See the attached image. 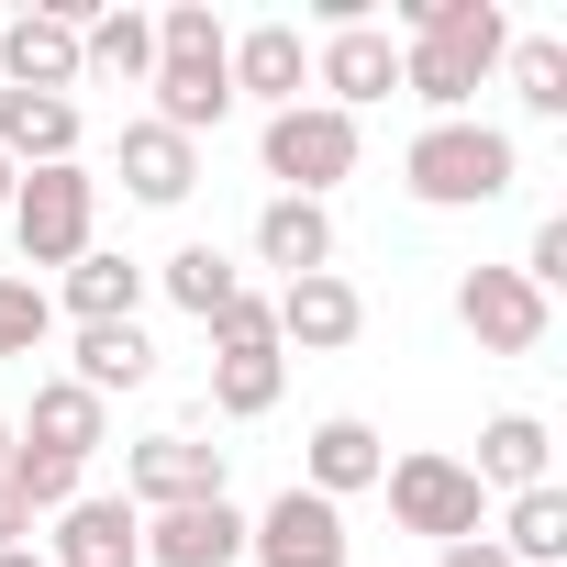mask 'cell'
I'll list each match as a JSON object with an SVG mask.
<instances>
[{
    "instance_id": "obj_13",
    "label": "cell",
    "mask_w": 567,
    "mask_h": 567,
    "mask_svg": "<svg viewBox=\"0 0 567 567\" xmlns=\"http://www.w3.org/2000/svg\"><path fill=\"white\" fill-rule=\"evenodd\" d=\"M0 90L79 101V23L68 12H12V23H0Z\"/></svg>"
},
{
    "instance_id": "obj_8",
    "label": "cell",
    "mask_w": 567,
    "mask_h": 567,
    "mask_svg": "<svg viewBox=\"0 0 567 567\" xmlns=\"http://www.w3.org/2000/svg\"><path fill=\"white\" fill-rule=\"evenodd\" d=\"M456 323L478 334V357H534L545 323H556V301L523 290V267H467L456 278Z\"/></svg>"
},
{
    "instance_id": "obj_10",
    "label": "cell",
    "mask_w": 567,
    "mask_h": 567,
    "mask_svg": "<svg viewBox=\"0 0 567 567\" xmlns=\"http://www.w3.org/2000/svg\"><path fill=\"white\" fill-rule=\"evenodd\" d=\"M312 90H323V112L390 101V90H401V34H390V23H334V34L312 45Z\"/></svg>"
},
{
    "instance_id": "obj_19",
    "label": "cell",
    "mask_w": 567,
    "mask_h": 567,
    "mask_svg": "<svg viewBox=\"0 0 567 567\" xmlns=\"http://www.w3.org/2000/svg\"><path fill=\"white\" fill-rule=\"evenodd\" d=\"M68 379H79L90 401H123V390H145V379H156V334H145V323H79Z\"/></svg>"
},
{
    "instance_id": "obj_23",
    "label": "cell",
    "mask_w": 567,
    "mask_h": 567,
    "mask_svg": "<svg viewBox=\"0 0 567 567\" xmlns=\"http://www.w3.org/2000/svg\"><path fill=\"white\" fill-rule=\"evenodd\" d=\"M0 156H12V167H68L79 156V101L0 90Z\"/></svg>"
},
{
    "instance_id": "obj_21",
    "label": "cell",
    "mask_w": 567,
    "mask_h": 567,
    "mask_svg": "<svg viewBox=\"0 0 567 567\" xmlns=\"http://www.w3.org/2000/svg\"><path fill=\"white\" fill-rule=\"evenodd\" d=\"M467 478H478V489H545V478H556V434H545L534 412H489Z\"/></svg>"
},
{
    "instance_id": "obj_33",
    "label": "cell",
    "mask_w": 567,
    "mask_h": 567,
    "mask_svg": "<svg viewBox=\"0 0 567 567\" xmlns=\"http://www.w3.org/2000/svg\"><path fill=\"white\" fill-rule=\"evenodd\" d=\"M0 545H34V512H23L12 489H0Z\"/></svg>"
},
{
    "instance_id": "obj_30",
    "label": "cell",
    "mask_w": 567,
    "mask_h": 567,
    "mask_svg": "<svg viewBox=\"0 0 567 567\" xmlns=\"http://www.w3.org/2000/svg\"><path fill=\"white\" fill-rule=\"evenodd\" d=\"M56 334V301L34 290V278H0V357H34Z\"/></svg>"
},
{
    "instance_id": "obj_29",
    "label": "cell",
    "mask_w": 567,
    "mask_h": 567,
    "mask_svg": "<svg viewBox=\"0 0 567 567\" xmlns=\"http://www.w3.org/2000/svg\"><path fill=\"white\" fill-rule=\"evenodd\" d=\"M145 23H156V56H223L234 45L212 0H167V12H145Z\"/></svg>"
},
{
    "instance_id": "obj_26",
    "label": "cell",
    "mask_w": 567,
    "mask_h": 567,
    "mask_svg": "<svg viewBox=\"0 0 567 567\" xmlns=\"http://www.w3.org/2000/svg\"><path fill=\"white\" fill-rule=\"evenodd\" d=\"M512 567H567V489L545 478V489H512V512H501V534H489Z\"/></svg>"
},
{
    "instance_id": "obj_17",
    "label": "cell",
    "mask_w": 567,
    "mask_h": 567,
    "mask_svg": "<svg viewBox=\"0 0 567 567\" xmlns=\"http://www.w3.org/2000/svg\"><path fill=\"white\" fill-rule=\"evenodd\" d=\"M12 434L45 445V456H68V467H90V456L112 445V401H90L79 379H34V412H23Z\"/></svg>"
},
{
    "instance_id": "obj_27",
    "label": "cell",
    "mask_w": 567,
    "mask_h": 567,
    "mask_svg": "<svg viewBox=\"0 0 567 567\" xmlns=\"http://www.w3.org/2000/svg\"><path fill=\"white\" fill-rule=\"evenodd\" d=\"M0 489H12L34 523H56V512L90 489V467H68V456H45V445H23V434H12V467H0Z\"/></svg>"
},
{
    "instance_id": "obj_31",
    "label": "cell",
    "mask_w": 567,
    "mask_h": 567,
    "mask_svg": "<svg viewBox=\"0 0 567 567\" xmlns=\"http://www.w3.org/2000/svg\"><path fill=\"white\" fill-rule=\"evenodd\" d=\"M523 290H545V301L567 290V212H545V223H534V245H523Z\"/></svg>"
},
{
    "instance_id": "obj_36",
    "label": "cell",
    "mask_w": 567,
    "mask_h": 567,
    "mask_svg": "<svg viewBox=\"0 0 567 567\" xmlns=\"http://www.w3.org/2000/svg\"><path fill=\"white\" fill-rule=\"evenodd\" d=\"M0 467H12V412H0Z\"/></svg>"
},
{
    "instance_id": "obj_34",
    "label": "cell",
    "mask_w": 567,
    "mask_h": 567,
    "mask_svg": "<svg viewBox=\"0 0 567 567\" xmlns=\"http://www.w3.org/2000/svg\"><path fill=\"white\" fill-rule=\"evenodd\" d=\"M0 567H45V545H0Z\"/></svg>"
},
{
    "instance_id": "obj_15",
    "label": "cell",
    "mask_w": 567,
    "mask_h": 567,
    "mask_svg": "<svg viewBox=\"0 0 567 567\" xmlns=\"http://www.w3.org/2000/svg\"><path fill=\"white\" fill-rule=\"evenodd\" d=\"M156 112L145 123H167L178 145H200V134H223L234 123V79H223V56H156Z\"/></svg>"
},
{
    "instance_id": "obj_14",
    "label": "cell",
    "mask_w": 567,
    "mask_h": 567,
    "mask_svg": "<svg viewBox=\"0 0 567 567\" xmlns=\"http://www.w3.org/2000/svg\"><path fill=\"white\" fill-rule=\"evenodd\" d=\"M390 478V445H379V423H357V412H334V423H312V445H301V489L312 501H357V489H379Z\"/></svg>"
},
{
    "instance_id": "obj_28",
    "label": "cell",
    "mask_w": 567,
    "mask_h": 567,
    "mask_svg": "<svg viewBox=\"0 0 567 567\" xmlns=\"http://www.w3.org/2000/svg\"><path fill=\"white\" fill-rule=\"evenodd\" d=\"M501 68H512V101H523L534 123H567V45H556V34H512Z\"/></svg>"
},
{
    "instance_id": "obj_18",
    "label": "cell",
    "mask_w": 567,
    "mask_h": 567,
    "mask_svg": "<svg viewBox=\"0 0 567 567\" xmlns=\"http://www.w3.org/2000/svg\"><path fill=\"white\" fill-rule=\"evenodd\" d=\"M112 167H123V189H134L145 212H178V200L200 189V145H178L167 123H123V156H112Z\"/></svg>"
},
{
    "instance_id": "obj_7",
    "label": "cell",
    "mask_w": 567,
    "mask_h": 567,
    "mask_svg": "<svg viewBox=\"0 0 567 567\" xmlns=\"http://www.w3.org/2000/svg\"><path fill=\"white\" fill-rule=\"evenodd\" d=\"M245 556H256V567H346V556H357V534H346V512H334V501H312V489L290 478L267 512H245Z\"/></svg>"
},
{
    "instance_id": "obj_22",
    "label": "cell",
    "mask_w": 567,
    "mask_h": 567,
    "mask_svg": "<svg viewBox=\"0 0 567 567\" xmlns=\"http://www.w3.org/2000/svg\"><path fill=\"white\" fill-rule=\"evenodd\" d=\"M145 290H156V267H134V256H112V245H90V256L56 278V301H68L79 323H134Z\"/></svg>"
},
{
    "instance_id": "obj_4",
    "label": "cell",
    "mask_w": 567,
    "mask_h": 567,
    "mask_svg": "<svg viewBox=\"0 0 567 567\" xmlns=\"http://www.w3.org/2000/svg\"><path fill=\"white\" fill-rule=\"evenodd\" d=\"M278 390H290V346H278L267 301L245 290V301L212 323V412H223V423H267Z\"/></svg>"
},
{
    "instance_id": "obj_35",
    "label": "cell",
    "mask_w": 567,
    "mask_h": 567,
    "mask_svg": "<svg viewBox=\"0 0 567 567\" xmlns=\"http://www.w3.org/2000/svg\"><path fill=\"white\" fill-rule=\"evenodd\" d=\"M12 189H23V167H12V156H0V212H12Z\"/></svg>"
},
{
    "instance_id": "obj_5",
    "label": "cell",
    "mask_w": 567,
    "mask_h": 567,
    "mask_svg": "<svg viewBox=\"0 0 567 567\" xmlns=\"http://www.w3.org/2000/svg\"><path fill=\"white\" fill-rule=\"evenodd\" d=\"M390 512H401V534H434V545H467V534H489V489L467 478V456H390Z\"/></svg>"
},
{
    "instance_id": "obj_16",
    "label": "cell",
    "mask_w": 567,
    "mask_h": 567,
    "mask_svg": "<svg viewBox=\"0 0 567 567\" xmlns=\"http://www.w3.org/2000/svg\"><path fill=\"white\" fill-rule=\"evenodd\" d=\"M145 567H245V512L234 501L145 512Z\"/></svg>"
},
{
    "instance_id": "obj_11",
    "label": "cell",
    "mask_w": 567,
    "mask_h": 567,
    "mask_svg": "<svg viewBox=\"0 0 567 567\" xmlns=\"http://www.w3.org/2000/svg\"><path fill=\"white\" fill-rule=\"evenodd\" d=\"M34 545H45V567H145V512L112 489H79L56 512V534H34Z\"/></svg>"
},
{
    "instance_id": "obj_24",
    "label": "cell",
    "mask_w": 567,
    "mask_h": 567,
    "mask_svg": "<svg viewBox=\"0 0 567 567\" xmlns=\"http://www.w3.org/2000/svg\"><path fill=\"white\" fill-rule=\"evenodd\" d=\"M79 79L145 90V79H156V23H145V12H90V23H79Z\"/></svg>"
},
{
    "instance_id": "obj_32",
    "label": "cell",
    "mask_w": 567,
    "mask_h": 567,
    "mask_svg": "<svg viewBox=\"0 0 567 567\" xmlns=\"http://www.w3.org/2000/svg\"><path fill=\"white\" fill-rule=\"evenodd\" d=\"M434 567H512V556H501L489 534H467V545H434Z\"/></svg>"
},
{
    "instance_id": "obj_20",
    "label": "cell",
    "mask_w": 567,
    "mask_h": 567,
    "mask_svg": "<svg viewBox=\"0 0 567 567\" xmlns=\"http://www.w3.org/2000/svg\"><path fill=\"white\" fill-rule=\"evenodd\" d=\"M256 267H278V290H290V278H312V267H334V212L267 189V212H256Z\"/></svg>"
},
{
    "instance_id": "obj_12",
    "label": "cell",
    "mask_w": 567,
    "mask_h": 567,
    "mask_svg": "<svg viewBox=\"0 0 567 567\" xmlns=\"http://www.w3.org/2000/svg\"><path fill=\"white\" fill-rule=\"evenodd\" d=\"M223 79H234V101H256V112H290V101L312 90V45H301V23H245V34L223 45Z\"/></svg>"
},
{
    "instance_id": "obj_25",
    "label": "cell",
    "mask_w": 567,
    "mask_h": 567,
    "mask_svg": "<svg viewBox=\"0 0 567 567\" xmlns=\"http://www.w3.org/2000/svg\"><path fill=\"white\" fill-rule=\"evenodd\" d=\"M156 290H167V301H178V312L212 334V323L245 301V278H234V256H223V245H178V256L156 267Z\"/></svg>"
},
{
    "instance_id": "obj_2",
    "label": "cell",
    "mask_w": 567,
    "mask_h": 567,
    "mask_svg": "<svg viewBox=\"0 0 567 567\" xmlns=\"http://www.w3.org/2000/svg\"><path fill=\"white\" fill-rule=\"evenodd\" d=\"M357 156H368L357 112H323V101H290V112L256 123V167L278 178V200H334L357 178Z\"/></svg>"
},
{
    "instance_id": "obj_3",
    "label": "cell",
    "mask_w": 567,
    "mask_h": 567,
    "mask_svg": "<svg viewBox=\"0 0 567 567\" xmlns=\"http://www.w3.org/2000/svg\"><path fill=\"white\" fill-rule=\"evenodd\" d=\"M0 223H12V245H23V267H79L90 245H101V178L68 156V167H23V189H12V212H0Z\"/></svg>"
},
{
    "instance_id": "obj_6",
    "label": "cell",
    "mask_w": 567,
    "mask_h": 567,
    "mask_svg": "<svg viewBox=\"0 0 567 567\" xmlns=\"http://www.w3.org/2000/svg\"><path fill=\"white\" fill-rule=\"evenodd\" d=\"M223 478H234V467H223V445H200V434H145V445H123V501H134V512L234 501Z\"/></svg>"
},
{
    "instance_id": "obj_9",
    "label": "cell",
    "mask_w": 567,
    "mask_h": 567,
    "mask_svg": "<svg viewBox=\"0 0 567 567\" xmlns=\"http://www.w3.org/2000/svg\"><path fill=\"white\" fill-rule=\"evenodd\" d=\"M267 323H278V346H301V357H346L368 334V301H357L346 267H312V278H290V290L267 301Z\"/></svg>"
},
{
    "instance_id": "obj_1",
    "label": "cell",
    "mask_w": 567,
    "mask_h": 567,
    "mask_svg": "<svg viewBox=\"0 0 567 567\" xmlns=\"http://www.w3.org/2000/svg\"><path fill=\"white\" fill-rule=\"evenodd\" d=\"M512 178H523V145L501 134V123H423L412 134V156H401V189L423 200V212H489V200H512Z\"/></svg>"
}]
</instances>
